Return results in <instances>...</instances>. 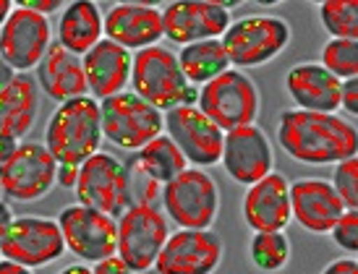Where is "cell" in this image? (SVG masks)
I'll return each mask as SVG.
<instances>
[{
  "label": "cell",
  "mask_w": 358,
  "mask_h": 274,
  "mask_svg": "<svg viewBox=\"0 0 358 274\" xmlns=\"http://www.w3.org/2000/svg\"><path fill=\"white\" fill-rule=\"evenodd\" d=\"M278 144L301 165H338L358 152L356 123L338 113L282 110L278 117Z\"/></svg>",
  "instance_id": "6da1fadb"
},
{
  "label": "cell",
  "mask_w": 358,
  "mask_h": 274,
  "mask_svg": "<svg viewBox=\"0 0 358 274\" xmlns=\"http://www.w3.org/2000/svg\"><path fill=\"white\" fill-rule=\"evenodd\" d=\"M100 102L92 97H76L52 110L45 126V149L58 165L79 167L102 147Z\"/></svg>",
  "instance_id": "7a4b0ae2"
},
{
  "label": "cell",
  "mask_w": 358,
  "mask_h": 274,
  "mask_svg": "<svg viewBox=\"0 0 358 274\" xmlns=\"http://www.w3.org/2000/svg\"><path fill=\"white\" fill-rule=\"evenodd\" d=\"M129 84L134 87L136 97H141L159 113L183 108V105H196V97H199V89L191 87L186 76L180 73L176 52L162 45L134 52Z\"/></svg>",
  "instance_id": "3957f363"
},
{
  "label": "cell",
  "mask_w": 358,
  "mask_h": 274,
  "mask_svg": "<svg viewBox=\"0 0 358 274\" xmlns=\"http://www.w3.org/2000/svg\"><path fill=\"white\" fill-rule=\"evenodd\" d=\"M293 29L282 16L275 13H249L238 21H230L225 34L220 37L228 55L230 68L246 71L259 68L275 60L290 45Z\"/></svg>",
  "instance_id": "277c9868"
},
{
  "label": "cell",
  "mask_w": 358,
  "mask_h": 274,
  "mask_svg": "<svg viewBox=\"0 0 358 274\" xmlns=\"http://www.w3.org/2000/svg\"><path fill=\"white\" fill-rule=\"evenodd\" d=\"M196 108L204 117L228 134L233 128L254 126L262 110V94L254 78L243 71L228 68L222 76L212 78L199 89Z\"/></svg>",
  "instance_id": "5b68a950"
},
{
  "label": "cell",
  "mask_w": 358,
  "mask_h": 274,
  "mask_svg": "<svg viewBox=\"0 0 358 274\" xmlns=\"http://www.w3.org/2000/svg\"><path fill=\"white\" fill-rule=\"evenodd\" d=\"M162 215L180 230H209L220 215V188L207 170L186 167L159 194Z\"/></svg>",
  "instance_id": "8992f818"
},
{
  "label": "cell",
  "mask_w": 358,
  "mask_h": 274,
  "mask_svg": "<svg viewBox=\"0 0 358 274\" xmlns=\"http://www.w3.org/2000/svg\"><path fill=\"white\" fill-rule=\"evenodd\" d=\"M168 235L170 222L157 206L131 204L115 219V256L134 274L152 269Z\"/></svg>",
  "instance_id": "52a82bcc"
},
{
  "label": "cell",
  "mask_w": 358,
  "mask_h": 274,
  "mask_svg": "<svg viewBox=\"0 0 358 274\" xmlns=\"http://www.w3.org/2000/svg\"><path fill=\"white\" fill-rule=\"evenodd\" d=\"M73 191H76L81 206H90L113 219H118L134 204L129 170L118 157L102 152V149L79 165V178H76Z\"/></svg>",
  "instance_id": "ba28073f"
},
{
  "label": "cell",
  "mask_w": 358,
  "mask_h": 274,
  "mask_svg": "<svg viewBox=\"0 0 358 274\" xmlns=\"http://www.w3.org/2000/svg\"><path fill=\"white\" fill-rule=\"evenodd\" d=\"M102 138L123 152H139L162 134V113L134 92H120L100 102Z\"/></svg>",
  "instance_id": "9c48e42d"
},
{
  "label": "cell",
  "mask_w": 358,
  "mask_h": 274,
  "mask_svg": "<svg viewBox=\"0 0 358 274\" xmlns=\"http://www.w3.org/2000/svg\"><path fill=\"white\" fill-rule=\"evenodd\" d=\"M58 162L40 141H19L16 152L0 165V191L10 201L31 204L55 186Z\"/></svg>",
  "instance_id": "30bf717a"
},
{
  "label": "cell",
  "mask_w": 358,
  "mask_h": 274,
  "mask_svg": "<svg viewBox=\"0 0 358 274\" xmlns=\"http://www.w3.org/2000/svg\"><path fill=\"white\" fill-rule=\"evenodd\" d=\"M66 254V243L55 219L40 215L16 217L0 238V259L10 264L40 269L58 261Z\"/></svg>",
  "instance_id": "8fae6325"
},
{
  "label": "cell",
  "mask_w": 358,
  "mask_h": 274,
  "mask_svg": "<svg viewBox=\"0 0 358 274\" xmlns=\"http://www.w3.org/2000/svg\"><path fill=\"white\" fill-rule=\"evenodd\" d=\"M60 227L66 251L76 256L84 264H100L115 256V219L90 206L71 204L63 206L55 217Z\"/></svg>",
  "instance_id": "7c38bea8"
},
{
  "label": "cell",
  "mask_w": 358,
  "mask_h": 274,
  "mask_svg": "<svg viewBox=\"0 0 358 274\" xmlns=\"http://www.w3.org/2000/svg\"><path fill=\"white\" fill-rule=\"evenodd\" d=\"M52 45V24L29 8L13 6L10 16L0 27V58L13 73H29L40 66Z\"/></svg>",
  "instance_id": "4fadbf2b"
},
{
  "label": "cell",
  "mask_w": 358,
  "mask_h": 274,
  "mask_svg": "<svg viewBox=\"0 0 358 274\" xmlns=\"http://www.w3.org/2000/svg\"><path fill=\"white\" fill-rule=\"evenodd\" d=\"M162 131L180 149L189 167L204 170L220 162L225 134L209 117L201 115L196 105H183L162 113Z\"/></svg>",
  "instance_id": "5bb4252c"
},
{
  "label": "cell",
  "mask_w": 358,
  "mask_h": 274,
  "mask_svg": "<svg viewBox=\"0 0 358 274\" xmlns=\"http://www.w3.org/2000/svg\"><path fill=\"white\" fill-rule=\"evenodd\" d=\"M162 10V37L173 45H194L220 39L230 27V10L225 3L215 0H176Z\"/></svg>",
  "instance_id": "9a60e30c"
},
{
  "label": "cell",
  "mask_w": 358,
  "mask_h": 274,
  "mask_svg": "<svg viewBox=\"0 0 358 274\" xmlns=\"http://www.w3.org/2000/svg\"><path fill=\"white\" fill-rule=\"evenodd\" d=\"M220 165L228 173V178L238 186H254L257 180L269 175L275 170V149L269 136L262 128L243 126L233 128L222 138V154Z\"/></svg>",
  "instance_id": "2e32d148"
},
{
  "label": "cell",
  "mask_w": 358,
  "mask_h": 274,
  "mask_svg": "<svg viewBox=\"0 0 358 274\" xmlns=\"http://www.w3.org/2000/svg\"><path fill=\"white\" fill-rule=\"evenodd\" d=\"M225 245L215 230H176L159 251L157 266L162 274H215L222 264Z\"/></svg>",
  "instance_id": "e0dca14e"
},
{
  "label": "cell",
  "mask_w": 358,
  "mask_h": 274,
  "mask_svg": "<svg viewBox=\"0 0 358 274\" xmlns=\"http://www.w3.org/2000/svg\"><path fill=\"white\" fill-rule=\"evenodd\" d=\"M288 196L290 217L311 235H327L345 212L340 196L324 178H299L288 183Z\"/></svg>",
  "instance_id": "ac0fdd59"
},
{
  "label": "cell",
  "mask_w": 358,
  "mask_h": 274,
  "mask_svg": "<svg viewBox=\"0 0 358 274\" xmlns=\"http://www.w3.org/2000/svg\"><path fill=\"white\" fill-rule=\"evenodd\" d=\"M102 37L129 50L131 55L155 48L162 39V10L144 3H115L102 16Z\"/></svg>",
  "instance_id": "d6986e66"
},
{
  "label": "cell",
  "mask_w": 358,
  "mask_h": 274,
  "mask_svg": "<svg viewBox=\"0 0 358 274\" xmlns=\"http://www.w3.org/2000/svg\"><path fill=\"white\" fill-rule=\"evenodd\" d=\"M243 222L251 227V233H285L290 225V196L288 178L282 173H269L254 186L246 188L243 196Z\"/></svg>",
  "instance_id": "ffe728a7"
},
{
  "label": "cell",
  "mask_w": 358,
  "mask_h": 274,
  "mask_svg": "<svg viewBox=\"0 0 358 274\" xmlns=\"http://www.w3.org/2000/svg\"><path fill=\"white\" fill-rule=\"evenodd\" d=\"M131 58L134 55L129 50H123L120 45H115V42H110L105 37L81 58L92 99L102 102V99L126 92L131 81Z\"/></svg>",
  "instance_id": "44dd1931"
},
{
  "label": "cell",
  "mask_w": 358,
  "mask_h": 274,
  "mask_svg": "<svg viewBox=\"0 0 358 274\" xmlns=\"http://www.w3.org/2000/svg\"><path fill=\"white\" fill-rule=\"evenodd\" d=\"M343 81L324 71L319 63H296L285 73V92L296 110L306 113H338Z\"/></svg>",
  "instance_id": "7402d4cb"
},
{
  "label": "cell",
  "mask_w": 358,
  "mask_h": 274,
  "mask_svg": "<svg viewBox=\"0 0 358 274\" xmlns=\"http://www.w3.org/2000/svg\"><path fill=\"white\" fill-rule=\"evenodd\" d=\"M34 73L40 94L55 99L58 105L76 97H87V76L81 66L79 55H71L69 50H63L58 42H52L50 50L45 52Z\"/></svg>",
  "instance_id": "603a6c76"
},
{
  "label": "cell",
  "mask_w": 358,
  "mask_h": 274,
  "mask_svg": "<svg viewBox=\"0 0 358 274\" xmlns=\"http://www.w3.org/2000/svg\"><path fill=\"white\" fill-rule=\"evenodd\" d=\"M40 115V89L29 73H16L6 87H0V136L19 138L29 131Z\"/></svg>",
  "instance_id": "cb8c5ba5"
},
{
  "label": "cell",
  "mask_w": 358,
  "mask_h": 274,
  "mask_svg": "<svg viewBox=\"0 0 358 274\" xmlns=\"http://www.w3.org/2000/svg\"><path fill=\"white\" fill-rule=\"evenodd\" d=\"M58 45L71 55L84 58L102 39V13L100 6L92 0H73L63 6L58 16Z\"/></svg>",
  "instance_id": "d4e9b609"
},
{
  "label": "cell",
  "mask_w": 358,
  "mask_h": 274,
  "mask_svg": "<svg viewBox=\"0 0 358 274\" xmlns=\"http://www.w3.org/2000/svg\"><path fill=\"white\" fill-rule=\"evenodd\" d=\"M180 66V73L186 76L191 87H204L212 78L222 76L230 68L228 55L222 50L220 39H207V42H194L180 48V52L176 55Z\"/></svg>",
  "instance_id": "484cf974"
},
{
  "label": "cell",
  "mask_w": 358,
  "mask_h": 274,
  "mask_svg": "<svg viewBox=\"0 0 358 274\" xmlns=\"http://www.w3.org/2000/svg\"><path fill=\"white\" fill-rule=\"evenodd\" d=\"M131 162L136 167H141L152 180H157L159 186H165L168 180H173V178L180 175L189 167L186 157L180 154V149L165 134H159L157 138H152L147 147L134 152Z\"/></svg>",
  "instance_id": "4316f807"
},
{
  "label": "cell",
  "mask_w": 358,
  "mask_h": 274,
  "mask_svg": "<svg viewBox=\"0 0 358 274\" xmlns=\"http://www.w3.org/2000/svg\"><path fill=\"white\" fill-rule=\"evenodd\" d=\"M249 259L254 269L275 274L290 261V238L285 233H254L249 240Z\"/></svg>",
  "instance_id": "83f0119b"
},
{
  "label": "cell",
  "mask_w": 358,
  "mask_h": 274,
  "mask_svg": "<svg viewBox=\"0 0 358 274\" xmlns=\"http://www.w3.org/2000/svg\"><path fill=\"white\" fill-rule=\"evenodd\" d=\"M317 10L332 39H358V0H324Z\"/></svg>",
  "instance_id": "f1b7e54d"
},
{
  "label": "cell",
  "mask_w": 358,
  "mask_h": 274,
  "mask_svg": "<svg viewBox=\"0 0 358 274\" xmlns=\"http://www.w3.org/2000/svg\"><path fill=\"white\" fill-rule=\"evenodd\" d=\"M319 66L329 71L338 81L358 76V39H329L322 48Z\"/></svg>",
  "instance_id": "f546056e"
},
{
  "label": "cell",
  "mask_w": 358,
  "mask_h": 274,
  "mask_svg": "<svg viewBox=\"0 0 358 274\" xmlns=\"http://www.w3.org/2000/svg\"><path fill=\"white\" fill-rule=\"evenodd\" d=\"M329 186L335 188L345 209H358V159L350 157L345 162H338L332 170Z\"/></svg>",
  "instance_id": "4dcf8cb0"
},
{
  "label": "cell",
  "mask_w": 358,
  "mask_h": 274,
  "mask_svg": "<svg viewBox=\"0 0 358 274\" xmlns=\"http://www.w3.org/2000/svg\"><path fill=\"white\" fill-rule=\"evenodd\" d=\"M332 240L340 251H345L348 256H356L358 251V209H345L335 227L329 230Z\"/></svg>",
  "instance_id": "1f68e13d"
},
{
  "label": "cell",
  "mask_w": 358,
  "mask_h": 274,
  "mask_svg": "<svg viewBox=\"0 0 358 274\" xmlns=\"http://www.w3.org/2000/svg\"><path fill=\"white\" fill-rule=\"evenodd\" d=\"M340 108L348 113V120L358 115V81L356 78L343 81V87H340Z\"/></svg>",
  "instance_id": "d6a6232c"
},
{
  "label": "cell",
  "mask_w": 358,
  "mask_h": 274,
  "mask_svg": "<svg viewBox=\"0 0 358 274\" xmlns=\"http://www.w3.org/2000/svg\"><path fill=\"white\" fill-rule=\"evenodd\" d=\"M322 274H358V261L356 256H340V259H332Z\"/></svg>",
  "instance_id": "836d02e7"
},
{
  "label": "cell",
  "mask_w": 358,
  "mask_h": 274,
  "mask_svg": "<svg viewBox=\"0 0 358 274\" xmlns=\"http://www.w3.org/2000/svg\"><path fill=\"white\" fill-rule=\"evenodd\" d=\"M21 8H29L40 16H48V13H55V10H63V3L60 0H21L16 3Z\"/></svg>",
  "instance_id": "e575fe53"
},
{
  "label": "cell",
  "mask_w": 358,
  "mask_h": 274,
  "mask_svg": "<svg viewBox=\"0 0 358 274\" xmlns=\"http://www.w3.org/2000/svg\"><path fill=\"white\" fill-rule=\"evenodd\" d=\"M92 274H134L129 266L120 261L118 256H110L100 264H92Z\"/></svg>",
  "instance_id": "d590c367"
},
{
  "label": "cell",
  "mask_w": 358,
  "mask_h": 274,
  "mask_svg": "<svg viewBox=\"0 0 358 274\" xmlns=\"http://www.w3.org/2000/svg\"><path fill=\"white\" fill-rule=\"evenodd\" d=\"M76 178H79V167L58 165V173H55V183H58L60 188H73V186H76Z\"/></svg>",
  "instance_id": "8d00e7d4"
},
{
  "label": "cell",
  "mask_w": 358,
  "mask_h": 274,
  "mask_svg": "<svg viewBox=\"0 0 358 274\" xmlns=\"http://www.w3.org/2000/svg\"><path fill=\"white\" fill-rule=\"evenodd\" d=\"M16 219V215H13V209H10L6 201H3V196H0V238L6 235V230L10 227V222Z\"/></svg>",
  "instance_id": "74e56055"
},
{
  "label": "cell",
  "mask_w": 358,
  "mask_h": 274,
  "mask_svg": "<svg viewBox=\"0 0 358 274\" xmlns=\"http://www.w3.org/2000/svg\"><path fill=\"white\" fill-rule=\"evenodd\" d=\"M16 147H19V141H13V138H6L0 136V165L8 159L13 152H16Z\"/></svg>",
  "instance_id": "f35d334b"
},
{
  "label": "cell",
  "mask_w": 358,
  "mask_h": 274,
  "mask_svg": "<svg viewBox=\"0 0 358 274\" xmlns=\"http://www.w3.org/2000/svg\"><path fill=\"white\" fill-rule=\"evenodd\" d=\"M0 274H34V272L27 269V266L10 264V261H6V259H0Z\"/></svg>",
  "instance_id": "ab89813d"
},
{
  "label": "cell",
  "mask_w": 358,
  "mask_h": 274,
  "mask_svg": "<svg viewBox=\"0 0 358 274\" xmlns=\"http://www.w3.org/2000/svg\"><path fill=\"white\" fill-rule=\"evenodd\" d=\"M58 274H92V266H87V264H71V266H63Z\"/></svg>",
  "instance_id": "60d3db41"
},
{
  "label": "cell",
  "mask_w": 358,
  "mask_h": 274,
  "mask_svg": "<svg viewBox=\"0 0 358 274\" xmlns=\"http://www.w3.org/2000/svg\"><path fill=\"white\" fill-rule=\"evenodd\" d=\"M13 76H16V73L8 68V63H6V60L0 58V87H6V84H8Z\"/></svg>",
  "instance_id": "b9f144b4"
},
{
  "label": "cell",
  "mask_w": 358,
  "mask_h": 274,
  "mask_svg": "<svg viewBox=\"0 0 358 274\" xmlns=\"http://www.w3.org/2000/svg\"><path fill=\"white\" fill-rule=\"evenodd\" d=\"M13 6H16L13 0H0V27H3V24H6V19L10 16V10H13Z\"/></svg>",
  "instance_id": "7bdbcfd3"
},
{
  "label": "cell",
  "mask_w": 358,
  "mask_h": 274,
  "mask_svg": "<svg viewBox=\"0 0 358 274\" xmlns=\"http://www.w3.org/2000/svg\"><path fill=\"white\" fill-rule=\"evenodd\" d=\"M136 274H162V272H159L157 266H152V269H144V272H136Z\"/></svg>",
  "instance_id": "ee69618b"
}]
</instances>
